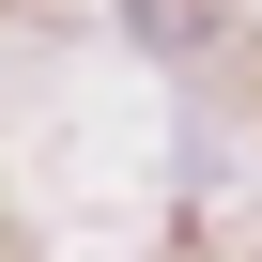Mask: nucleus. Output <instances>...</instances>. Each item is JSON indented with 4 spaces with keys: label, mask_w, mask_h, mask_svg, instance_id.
<instances>
[]
</instances>
